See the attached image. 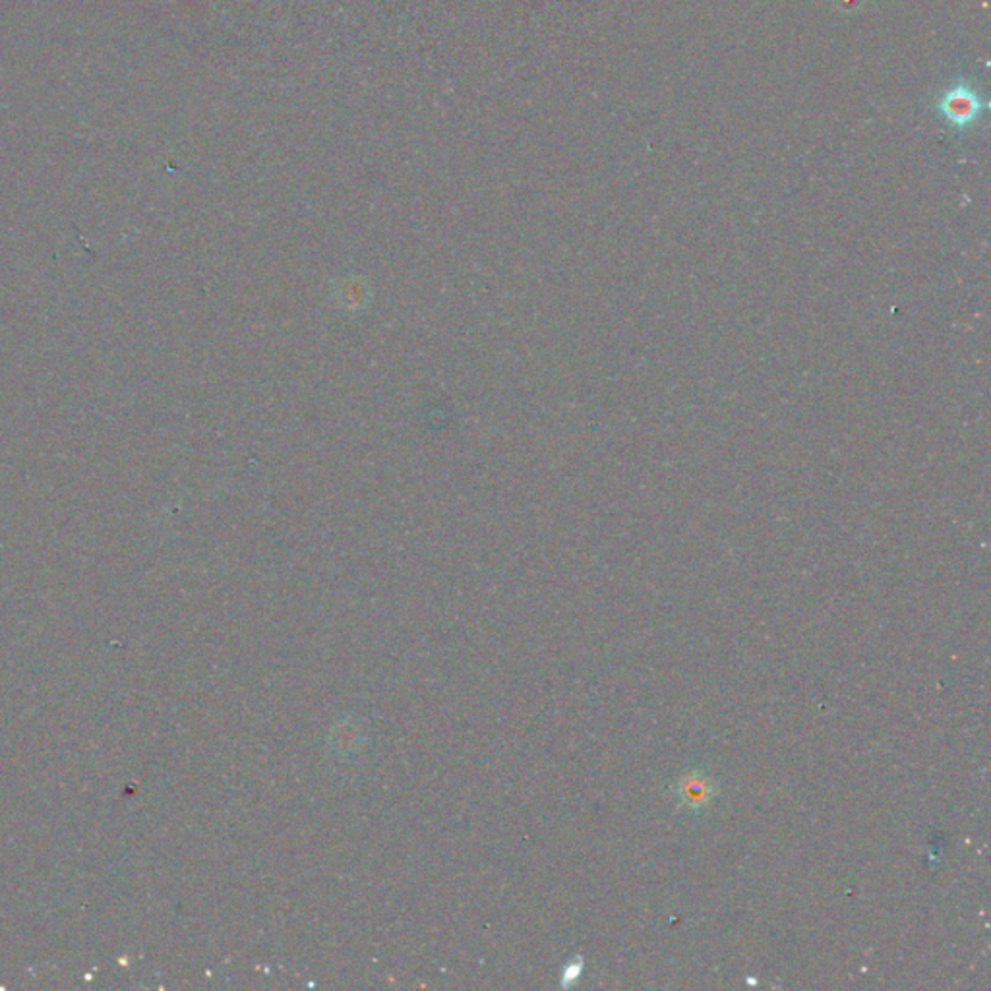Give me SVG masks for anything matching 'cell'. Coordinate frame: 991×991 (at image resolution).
Masks as SVG:
<instances>
[{"label":"cell","instance_id":"6da1fadb","mask_svg":"<svg viewBox=\"0 0 991 991\" xmlns=\"http://www.w3.org/2000/svg\"><path fill=\"white\" fill-rule=\"evenodd\" d=\"M670 792L676 796L678 805L685 812L697 813L707 810L717 800L718 785L707 771L688 769L676 778Z\"/></svg>","mask_w":991,"mask_h":991},{"label":"cell","instance_id":"7a4b0ae2","mask_svg":"<svg viewBox=\"0 0 991 991\" xmlns=\"http://www.w3.org/2000/svg\"><path fill=\"white\" fill-rule=\"evenodd\" d=\"M980 111H982L980 97L972 87L965 86V84L951 87L941 97L940 112L951 127H957V129L970 127L978 119Z\"/></svg>","mask_w":991,"mask_h":991}]
</instances>
